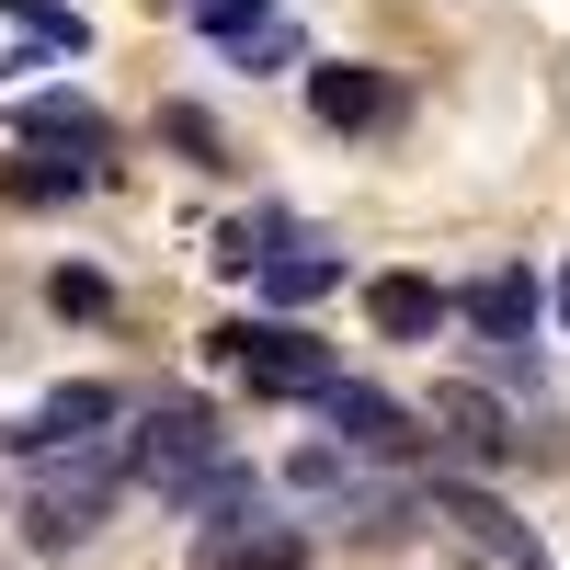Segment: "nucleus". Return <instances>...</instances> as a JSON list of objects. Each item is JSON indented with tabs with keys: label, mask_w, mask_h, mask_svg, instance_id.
<instances>
[{
	"label": "nucleus",
	"mask_w": 570,
	"mask_h": 570,
	"mask_svg": "<svg viewBox=\"0 0 570 570\" xmlns=\"http://www.w3.org/2000/svg\"><path fill=\"white\" fill-rule=\"evenodd\" d=\"M206 343H217V365H240L263 400H320L331 376H343V354H331L320 331H297V320H228Z\"/></svg>",
	"instance_id": "nucleus-1"
},
{
	"label": "nucleus",
	"mask_w": 570,
	"mask_h": 570,
	"mask_svg": "<svg viewBox=\"0 0 570 570\" xmlns=\"http://www.w3.org/2000/svg\"><path fill=\"white\" fill-rule=\"evenodd\" d=\"M422 422L445 434V456H434V468H502L513 445H525V434H513V411L480 389V376H434V411H422Z\"/></svg>",
	"instance_id": "nucleus-2"
},
{
	"label": "nucleus",
	"mask_w": 570,
	"mask_h": 570,
	"mask_svg": "<svg viewBox=\"0 0 570 570\" xmlns=\"http://www.w3.org/2000/svg\"><path fill=\"white\" fill-rule=\"evenodd\" d=\"M456 320L480 331V343H491L502 365H525V343H537V320H548V285H537L525 263H491L480 285H456Z\"/></svg>",
	"instance_id": "nucleus-3"
},
{
	"label": "nucleus",
	"mask_w": 570,
	"mask_h": 570,
	"mask_svg": "<svg viewBox=\"0 0 570 570\" xmlns=\"http://www.w3.org/2000/svg\"><path fill=\"white\" fill-rule=\"evenodd\" d=\"M308 411L343 434V456H411V445H422V411H400L389 389H365V376H331Z\"/></svg>",
	"instance_id": "nucleus-4"
},
{
	"label": "nucleus",
	"mask_w": 570,
	"mask_h": 570,
	"mask_svg": "<svg viewBox=\"0 0 570 570\" xmlns=\"http://www.w3.org/2000/svg\"><path fill=\"white\" fill-rule=\"evenodd\" d=\"M104 422H126V389H104V376H69L58 400H35V422H12V456H69V445H91Z\"/></svg>",
	"instance_id": "nucleus-5"
},
{
	"label": "nucleus",
	"mask_w": 570,
	"mask_h": 570,
	"mask_svg": "<svg viewBox=\"0 0 570 570\" xmlns=\"http://www.w3.org/2000/svg\"><path fill=\"white\" fill-rule=\"evenodd\" d=\"M228 434H217V411L206 400H149V411H137V434L115 445L126 468H137V480H171V468H195V456H217Z\"/></svg>",
	"instance_id": "nucleus-6"
},
{
	"label": "nucleus",
	"mask_w": 570,
	"mask_h": 570,
	"mask_svg": "<svg viewBox=\"0 0 570 570\" xmlns=\"http://www.w3.org/2000/svg\"><path fill=\"white\" fill-rule=\"evenodd\" d=\"M308 115H320L331 137H376V126L400 115V80L365 69V58H320V69H308Z\"/></svg>",
	"instance_id": "nucleus-7"
},
{
	"label": "nucleus",
	"mask_w": 570,
	"mask_h": 570,
	"mask_svg": "<svg viewBox=\"0 0 570 570\" xmlns=\"http://www.w3.org/2000/svg\"><path fill=\"white\" fill-rule=\"evenodd\" d=\"M12 137L23 149H69V160H115V115L91 104V91H23Z\"/></svg>",
	"instance_id": "nucleus-8"
},
{
	"label": "nucleus",
	"mask_w": 570,
	"mask_h": 570,
	"mask_svg": "<svg viewBox=\"0 0 570 570\" xmlns=\"http://www.w3.org/2000/svg\"><path fill=\"white\" fill-rule=\"evenodd\" d=\"M422 502H434L445 525H468L480 548H502L513 570H537V525H513V513H502V502H491L480 480H468V468H422Z\"/></svg>",
	"instance_id": "nucleus-9"
},
{
	"label": "nucleus",
	"mask_w": 570,
	"mask_h": 570,
	"mask_svg": "<svg viewBox=\"0 0 570 570\" xmlns=\"http://www.w3.org/2000/svg\"><path fill=\"white\" fill-rule=\"evenodd\" d=\"M445 320H456V285H434V274H365V331L376 343H434Z\"/></svg>",
	"instance_id": "nucleus-10"
},
{
	"label": "nucleus",
	"mask_w": 570,
	"mask_h": 570,
	"mask_svg": "<svg viewBox=\"0 0 570 570\" xmlns=\"http://www.w3.org/2000/svg\"><path fill=\"white\" fill-rule=\"evenodd\" d=\"M195 559H206V570H297L308 537H297V525H263V513L240 502V513H217V525L195 537Z\"/></svg>",
	"instance_id": "nucleus-11"
},
{
	"label": "nucleus",
	"mask_w": 570,
	"mask_h": 570,
	"mask_svg": "<svg viewBox=\"0 0 570 570\" xmlns=\"http://www.w3.org/2000/svg\"><path fill=\"white\" fill-rule=\"evenodd\" d=\"M171 513H195V525H217V513H240V502H263V468H240V456H195V468H171V480H149Z\"/></svg>",
	"instance_id": "nucleus-12"
},
{
	"label": "nucleus",
	"mask_w": 570,
	"mask_h": 570,
	"mask_svg": "<svg viewBox=\"0 0 570 570\" xmlns=\"http://www.w3.org/2000/svg\"><path fill=\"white\" fill-rule=\"evenodd\" d=\"M252 285H263L274 308H308V297H331V285H343V252H331L320 228H297L285 252H263V263H252Z\"/></svg>",
	"instance_id": "nucleus-13"
},
{
	"label": "nucleus",
	"mask_w": 570,
	"mask_h": 570,
	"mask_svg": "<svg viewBox=\"0 0 570 570\" xmlns=\"http://www.w3.org/2000/svg\"><path fill=\"white\" fill-rule=\"evenodd\" d=\"M0 23H12L35 58H91V23L69 12V0H0Z\"/></svg>",
	"instance_id": "nucleus-14"
},
{
	"label": "nucleus",
	"mask_w": 570,
	"mask_h": 570,
	"mask_svg": "<svg viewBox=\"0 0 570 570\" xmlns=\"http://www.w3.org/2000/svg\"><path fill=\"white\" fill-rule=\"evenodd\" d=\"M160 149H183V171H228V126L206 104H160Z\"/></svg>",
	"instance_id": "nucleus-15"
},
{
	"label": "nucleus",
	"mask_w": 570,
	"mask_h": 570,
	"mask_svg": "<svg viewBox=\"0 0 570 570\" xmlns=\"http://www.w3.org/2000/svg\"><path fill=\"white\" fill-rule=\"evenodd\" d=\"M285 240H297V217H285V206H252V217H228V228H217V263H228V274H252V263L285 252Z\"/></svg>",
	"instance_id": "nucleus-16"
},
{
	"label": "nucleus",
	"mask_w": 570,
	"mask_h": 570,
	"mask_svg": "<svg viewBox=\"0 0 570 570\" xmlns=\"http://www.w3.org/2000/svg\"><path fill=\"white\" fill-rule=\"evenodd\" d=\"M0 183H12L23 206H69V195H91V183H104V160H12Z\"/></svg>",
	"instance_id": "nucleus-17"
},
{
	"label": "nucleus",
	"mask_w": 570,
	"mask_h": 570,
	"mask_svg": "<svg viewBox=\"0 0 570 570\" xmlns=\"http://www.w3.org/2000/svg\"><path fill=\"white\" fill-rule=\"evenodd\" d=\"M354 468H365V456H343V445H297V456H285V491H308V502L343 491V502H354V491H365Z\"/></svg>",
	"instance_id": "nucleus-18"
},
{
	"label": "nucleus",
	"mask_w": 570,
	"mask_h": 570,
	"mask_svg": "<svg viewBox=\"0 0 570 570\" xmlns=\"http://www.w3.org/2000/svg\"><path fill=\"white\" fill-rule=\"evenodd\" d=\"M46 308H58V320H104V308H115V274L58 263V274H46Z\"/></svg>",
	"instance_id": "nucleus-19"
},
{
	"label": "nucleus",
	"mask_w": 570,
	"mask_h": 570,
	"mask_svg": "<svg viewBox=\"0 0 570 570\" xmlns=\"http://www.w3.org/2000/svg\"><path fill=\"white\" fill-rule=\"evenodd\" d=\"M183 12H195L217 46H240V35H263V23H274V0H183Z\"/></svg>",
	"instance_id": "nucleus-20"
},
{
	"label": "nucleus",
	"mask_w": 570,
	"mask_h": 570,
	"mask_svg": "<svg viewBox=\"0 0 570 570\" xmlns=\"http://www.w3.org/2000/svg\"><path fill=\"white\" fill-rule=\"evenodd\" d=\"M548 320L570 331V252H559V274H548Z\"/></svg>",
	"instance_id": "nucleus-21"
},
{
	"label": "nucleus",
	"mask_w": 570,
	"mask_h": 570,
	"mask_svg": "<svg viewBox=\"0 0 570 570\" xmlns=\"http://www.w3.org/2000/svg\"><path fill=\"white\" fill-rule=\"evenodd\" d=\"M537 570H548V559H537Z\"/></svg>",
	"instance_id": "nucleus-22"
}]
</instances>
